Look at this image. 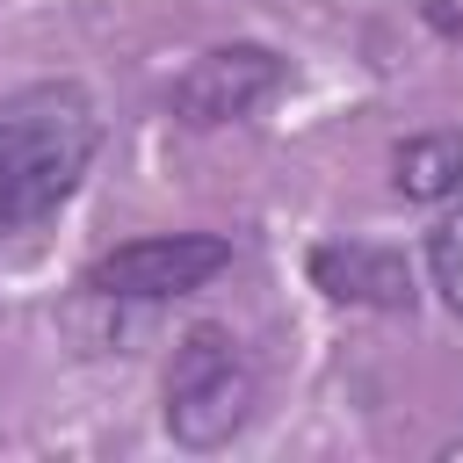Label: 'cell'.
Masks as SVG:
<instances>
[{
  "label": "cell",
  "mask_w": 463,
  "mask_h": 463,
  "mask_svg": "<svg viewBox=\"0 0 463 463\" xmlns=\"http://www.w3.org/2000/svg\"><path fill=\"white\" fill-rule=\"evenodd\" d=\"M101 145V109L80 80H36L0 109V232L51 217Z\"/></svg>",
  "instance_id": "cell-1"
},
{
  "label": "cell",
  "mask_w": 463,
  "mask_h": 463,
  "mask_svg": "<svg viewBox=\"0 0 463 463\" xmlns=\"http://www.w3.org/2000/svg\"><path fill=\"white\" fill-rule=\"evenodd\" d=\"M253 412V362L232 326H188L166 362V434L181 449H224Z\"/></svg>",
  "instance_id": "cell-2"
},
{
  "label": "cell",
  "mask_w": 463,
  "mask_h": 463,
  "mask_svg": "<svg viewBox=\"0 0 463 463\" xmlns=\"http://www.w3.org/2000/svg\"><path fill=\"white\" fill-rule=\"evenodd\" d=\"M224 268H232V246L217 232H159V239H130L116 253H101L87 289L123 297V304H159V297H188V289L217 282Z\"/></svg>",
  "instance_id": "cell-3"
},
{
  "label": "cell",
  "mask_w": 463,
  "mask_h": 463,
  "mask_svg": "<svg viewBox=\"0 0 463 463\" xmlns=\"http://www.w3.org/2000/svg\"><path fill=\"white\" fill-rule=\"evenodd\" d=\"M275 87H282V58L268 43H217L174 80V116L195 130H217V123L253 116Z\"/></svg>",
  "instance_id": "cell-4"
},
{
  "label": "cell",
  "mask_w": 463,
  "mask_h": 463,
  "mask_svg": "<svg viewBox=\"0 0 463 463\" xmlns=\"http://www.w3.org/2000/svg\"><path fill=\"white\" fill-rule=\"evenodd\" d=\"M311 282L333 304H369V311H412V275L398 253L362 246V239H333L311 253Z\"/></svg>",
  "instance_id": "cell-5"
},
{
  "label": "cell",
  "mask_w": 463,
  "mask_h": 463,
  "mask_svg": "<svg viewBox=\"0 0 463 463\" xmlns=\"http://www.w3.org/2000/svg\"><path fill=\"white\" fill-rule=\"evenodd\" d=\"M391 181L405 203H449L463 195V130H420L391 152Z\"/></svg>",
  "instance_id": "cell-6"
},
{
  "label": "cell",
  "mask_w": 463,
  "mask_h": 463,
  "mask_svg": "<svg viewBox=\"0 0 463 463\" xmlns=\"http://www.w3.org/2000/svg\"><path fill=\"white\" fill-rule=\"evenodd\" d=\"M427 275H434L441 304L463 318V210H456L449 224H434V239H427Z\"/></svg>",
  "instance_id": "cell-7"
}]
</instances>
